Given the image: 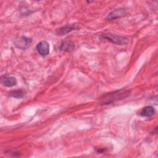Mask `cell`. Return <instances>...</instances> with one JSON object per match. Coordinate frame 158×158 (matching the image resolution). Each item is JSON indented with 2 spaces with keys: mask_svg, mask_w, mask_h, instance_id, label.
I'll use <instances>...</instances> for the list:
<instances>
[{
  "mask_svg": "<svg viewBox=\"0 0 158 158\" xmlns=\"http://www.w3.org/2000/svg\"><path fill=\"white\" fill-rule=\"evenodd\" d=\"M130 91L123 89L107 93L101 98V104L102 105L110 104L116 101L124 99L130 95Z\"/></svg>",
  "mask_w": 158,
  "mask_h": 158,
  "instance_id": "6da1fadb",
  "label": "cell"
},
{
  "mask_svg": "<svg viewBox=\"0 0 158 158\" xmlns=\"http://www.w3.org/2000/svg\"><path fill=\"white\" fill-rule=\"evenodd\" d=\"M103 39H105L114 44L117 45H125L128 43V39L127 37L118 36L114 34L107 33L101 35Z\"/></svg>",
  "mask_w": 158,
  "mask_h": 158,
  "instance_id": "7a4b0ae2",
  "label": "cell"
},
{
  "mask_svg": "<svg viewBox=\"0 0 158 158\" xmlns=\"http://www.w3.org/2000/svg\"><path fill=\"white\" fill-rule=\"evenodd\" d=\"M31 40L26 36H20L15 39L14 41V46L22 50H25L28 48L31 44Z\"/></svg>",
  "mask_w": 158,
  "mask_h": 158,
  "instance_id": "3957f363",
  "label": "cell"
},
{
  "mask_svg": "<svg viewBox=\"0 0 158 158\" xmlns=\"http://www.w3.org/2000/svg\"><path fill=\"white\" fill-rule=\"evenodd\" d=\"M80 26L78 24H70L62 27L57 30L56 34L59 36H64L73 30H77L80 28Z\"/></svg>",
  "mask_w": 158,
  "mask_h": 158,
  "instance_id": "277c9868",
  "label": "cell"
},
{
  "mask_svg": "<svg viewBox=\"0 0 158 158\" xmlns=\"http://www.w3.org/2000/svg\"><path fill=\"white\" fill-rule=\"evenodd\" d=\"M36 49L41 56H46L49 53V44L46 41H41L36 45Z\"/></svg>",
  "mask_w": 158,
  "mask_h": 158,
  "instance_id": "5b68a950",
  "label": "cell"
},
{
  "mask_svg": "<svg viewBox=\"0 0 158 158\" xmlns=\"http://www.w3.org/2000/svg\"><path fill=\"white\" fill-rule=\"evenodd\" d=\"M127 14V12L123 8H119L115 9L114 10L110 12L106 17L107 20H112L117 18H120L125 16Z\"/></svg>",
  "mask_w": 158,
  "mask_h": 158,
  "instance_id": "8992f818",
  "label": "cell"
},
{
  "mask_svg": "<svg viewBox=\"0 0 158 158\" xmlns=\"http://www.w3.org/2000/svg\"><path fill=\"white\" fill-rule=\"evenodd\" d=\"M1 83L6 87H12L17 84V80L14 77L4 75L1 78Z\"/></svg>",
  "mask_w": 158,
  "mask_h": 158,
  "instance_id": "52a82bcc",
  "label": "cell"
},
{
  "mask_svg": "<svg viewBox=\"0 0 158 158\" xmlns=\"http://www.w3.org/2000/svg\"><path fill=\"white\" fill-rule=\"evenodd\" d=\"M74 48H75L74 43L72 41H68V40L63 41L59 46L60 51L67 52H72V51H73Z\"/></svg>",
  "mask_w": 158,
  "mask_h": 158,
  "instance_id": "ba28073f",
  "label": "cell"
},
{
  "mask_svg": "<svg viewBox=\"0 0 158 158\" xmlns=\"http://www.w3.org/2000/svg\"><path fill=\"white\" fill-rule=\"evenodd\" d=\"M155 114V109L151 106H148L143 107L139 112V114L143 117H149Z\"/></svg>",
  "mask_w": 158,
  "mask_h": 158,
  "instance_id": "9c48e42d",
  "label": "cell"
},
{
  "mask_svg": "<svg viewBox=\"0 0 158 158\" xmlns=\"http://www.w3.org/2000/svg\"><path fill=\"white\" fill-rule=\"evenodd\" d=\"M9 94L15 98H22L25 95V91L23 89H16L10 91Z\"/></svg>",
  "mask_w": 158,
  "mask_h": 158,
  "instance_id": "30bf717a",
  "label": "cell"
}]
</instances>
